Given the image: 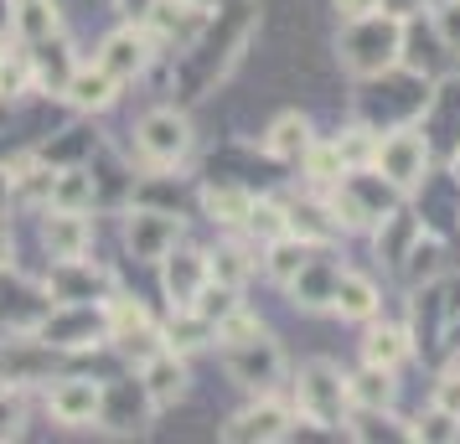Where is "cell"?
<instances>
[{
	"mask_svg": "<svg viewBox=\"0 0 460 444\" xmlns=\"http://www.w3.org/2000/svg\"><path fill=\"white\" fill-rule=\"evenodd\" d=\"M377 0H336V16L341 22H362V16H373Z\"/></svg>",
	"mask_w": 460,
	"mask_h": 444,
	"instance_id": "obj_48",
	"label": "cell"
},
{
	"mask_svg": "<svg viewBox=\"0 0 460 444\" xmlns=\"http://www.w3.org/2000/svg\"><path fill=\"white\" fill-rule=\"evenodd\" d=\"M377 284L367 274H352V269H341V279H336V295H332V310L341 320H373L377 316Z\"/></svg>",
	"mask_w": 460,
	"mask_h": 444,
	"instance_id": "obj_23",
	"label": "cell"
},
{
	"mask_svg": "<svg viewBox=\"0 0 460 444\" xmlns=\"http://www.w3.org/2000/svg\"><path fill=\"white\" fill-rule=\"evenodd\" d=\"M419 233H424V228H419L414 217H409L403 207H394L383 222H377V254L398 269V264H403V254H409V243H414Z\"/></svg>",
	"mask_w": 460,
	"mask_h": 444,
	"instance_id": "obj_31",
	"label": "cell"
},
{
	"mask_svg": "<svg viewBox=\"0 0 460 444\" xmlns=\"http://www.w3.org/2000/svg\"><path fill=\"white\" fill-rule=\"evenodd\" d=\"M336 279H341V264H336V258H326L321 248H315V254L300 264V274H295L285 290L295 295V305H300V310H332Z\"/></svg>",
	"mask_w": 460,
	"mask_h": 444,
	"instance_id": "obj_17",
	"label": "cell"
},
{
	"mask_svg": "<svg viewBox=\"0 0 460 444\" xmlns=\"http://www.w3.org/2000/svg\"><path fill=\"white\" fill-rule=\"evenodd\" d=\"M259 331H264V326H259V316H249V310L238 305L233 316L217 320V346H238V341H253Z\"/></svg>",
	"mask_w": 460,
	"mask_h": 444,
	"instance_id": "obj_43",
	"label": "cell"
},
{
	"mask_svg": "<svg viewBox=\"0 0 460 444\" xmlns=\"http://www.w3.org/2000/svg\"><path fill=\"white\" fill-rule=\"evenodd\" d=\"M140 382H146V393H150L155 408L181 403V398H187V361H181V352L161 346L150 361H140Z\"/></svg>",
	"mask_w": 460,
	"mask_h": 444,
	"instance_id": "obj_19",
	"label": "cell"
},
{
	"mask_svg": "<svg viewBox=\"0 0 460 444\" xmlns=\"http://www.w3.org/2000/svg\"><path fill=\"white\" fill-rule=\"evenodd\" d=\"M176 243H181V217H176V212L135 207L125 217V248L140 258V264H161Z\"/></svg>",
	"mask_w": 460,
	"mask_h": 444,
	"instance_id": "obj_9",
	"label": "cell"
},
{
	"mask_svg": "<svg viewBox=\"0 0 460 444\" xmlns=\"http://www.w3.org/2000/svg\"><path fill=\"white\" fill-rule=\"evenodd\" d=\"M47 290L52 300H73V305H104L114 295V274L99 269V264H84V258H58L52 274H47Z\"/></svg>",
	"mask_w": 460,
	"mask_h": 444,
	"instance_id": "obj_12",
	"label": "cell"
},
{
	"mask_svg": "<svg viewBox=\"0 0 460 444\" xmlns=\"http://www.w3.org/2000/svg\"><path fill=\"white\" fill-rule=\"evenodd\" d=\"M16 264V238H11V228L0 222V269H11Z\"/></svg>",
	"mask_w": 460,
	"mask_h": 444,
	"instance_id": "obj_51",
	"label": "cell"
},
{
	"mask_svg": "<svg viewBox=\"0 0 460 444\" xmlns=\"http://www.w3.org/2000/svg\"><path fill=\"white\" fill-rule=\"evenodd\" d=\"M270 248V258H264V269H270V279L274 284H290L295 274H300V264L321 248V243H305V238H295V233H285V238H274V243H264Z\"/></svg>",
	"mask_w": 460,
	"mask_h": 444,
	"instance_id": "obj_29",
	"label": "cell"
},
{
	"mask_svg": "<svg viewBox=\"0 0 460 444\" xmlns=\"http://www.w3.org/2000/svg\"><path fill=\"white\" fill-rule=\"evenodd\" d=\"M347 434L362 444L373 440H409V423L394 419V408H357V414H347Z\"/></svg>",
	"mask_w": 460,
	"mask_h": 444,
	"instance_id": "obj_30",
	"label": "cell"
},
{
	"mask_svg": "<svg viewBox=\"0 0 460 444\" xmlns=\"http://www.w3.org/2000/svg\"><path fill=\"white\" fill-rule=\"evenodd\" d=\"M409 440H424V444H456L460 440V419L456 414H445V408H424L414 423H409Z\"/></svg>",
	"mask_w": 460,
	"mask_h": 444,
	"instance_id": "obj_38",
	"label": "cell"
},
{
	"mask_svg": "<svg viewBox=\"0 0 460 444\" xmlns=\"http://www.w3.org/2000/svg\"><path fill=\"white\" fill-rule=\"evenodd\" d=\"M238 305H243V300H238V284H217V279H208V284L197 290V300H191V310H197L202 320H212V326H217L223 316H233Z\"/></svg>",
	"mask_w": 460,
	"mask_h": 444,
	"instance_id": "obj_39",
	"label": "cell"
},
{
	"mask_svg": "<svg viewBox=\"0 0 460 444\" xmlns=\"http://www.w3.org/2000/svg\"><path fill=\"white\" fill-rule=\"evenodd\" d=\"M150 414H155V403H150L140 378L104 382V408H99V423H104V429H114V434H140Z\"/></svg>",
	"mask_w": 460,
	"mask_h": 444,
	"instance_id": "obj_14",
	"label": "cell"
},
{
	"mask_svg": "<svg viewBox=\"0 0 460 444\" xmlns=\"http://www.w3.org/2000/svg\"><path fill=\"white\" fill-rule=\"evenodd\" d=\"M99 408H104V382L93 378H58L47 387V414L58 423H73V429L99 423Z\"/></svg>",
	"mask_w": 460,
	"mask_h": 444,
	"instance_id": "obj_13",
	"label": "cell"
},
{
	"mask_svg": "<svg viewBox=\"0 0 460 444\" xmlns=\"http://www.w3.org/2000/svg\"><path fill=\"white\" fill-rule=\"evenodd\" d=\"M300 166H305V176H311L315 187H336V181L347 176V161H341L336 140L332 145H326V140H311V150L300 155Z\"/></svg>",
	"mask_w": 460,
	"mask_h": 444,
	"instance_id": "obj_37",
	"label": "cell"
},
{
	"mask_svg": "<svg viewBox=\"0 0 460 444\" xmlns=\"http://www.w3.org/2000/svg\"><path fill=\"white\" fill-rule=\"evenodd\" d=\"M450 176H456V187H460V145H456V155H450Z\"/></svg>",
	"mask_w": 460,
	"mask_h": 444,
	"instance_id": "obj_52",
	"label": "cell"
},
{
	"mask_svg": "<svg viewBox=\"0 0 460 444\" xmlns=\"http://www.w3.org/2000/svg\"><path fill=\"white\" fill-rule=\"evenodd\" d=\"M5 52H11V47H5V42H0V57H5Z\"/></svg>",
	"mask_w": 460,
	"mask_h": 444,
	"instance_id": "obj_54",
	"label": "cell"
},
{
	"mask_svg": "<svg viewBox=\"0 0 460 444\" xmlns=\"http://www.w3.org/2000/svg\"><path fill=\"white\" fill-rule=\"evenodd\" d=\"M135 145H140L150 170L181 166L191 155V119L181 109H150L146 119H140V129H135Z\"/></svg>",
	"mask_w": 460,
	"mask_h": 444,
	"instance_id": "obj_6",
	"label": "cell"
},
{
	"mask_svg": "<svg viewBox=\"0 0 460 444\" xmlns=\"http://www.w3.org/2000/svg\"><path fill=\"white\" fill-rule=\"evenodd\" d=\"M398 269H403V279H409L414 290H429V284L445 279V269H450V264H445V243L429 238V233H419L414 243H409V254H403Z\"/></svg>",
	"mask_w": 460,
	"mask_h": 444,
	"instance_id": "obj_24",
	"label": "cell"
},
{
	"mask_svg": "<svg viewBox=\"0 0 460 444\" xmlns=\"http://www.w3.org/2000/svg\"><path fill=\"white\" fill-rule=\"evenodd\" d=\"M311 119L305 114H279L270 125V135H264V150H270L274 161H300L305 150H311Z\"/></svg>",
	"mask_w": 460,
	"mask_h": 444,
	"instance_id": "obj_25",
	"label": "cell"
},
{
	"mask_svg": "<svg viewBox=\"0 0 460 444\" xmlns=\"http://www.w3.org/2000/svg\"><path fill=\"white\" fill-rule=\"evenodd\" d=\"M52 207H73V212H88L93 207V176L84 166H58L52 170V191H47Z\"/></svg>",
	"mask_w": 460,
	"mask_h": 444,
	"instance_id": "obj_27",
	"label": "cell"
},
{
	"mask_svg": "<svg viewBox=\"0 0 460 444\" xmlns=\"http://www.w3.org/2000/svg\"><path fill=\"white\" fill-rule=\"evenodd\" d=\"M290 429H295V414L274 393H264V398H253L243 414H233L223 423V440L228 444H279V440H290Z\"/></svg>",
	"mask_w": 460,
	"mask_h": 444,
	"instance_id": "obj_10",
	"label": "cell"
},
{
	"mask_svg": "<svg viewBox=\"0 0 460 444\" xmlns=\"http://www.w3.org/2000/svg\"><path fill=\"white\" fill-rule=\"evenodd\" d=\"M31 336H42L52 352H88V346H99V341L109 336L104 305H73V300H52L47 320L31 331Z\"/></svg>",
	"mask_w": 460,
	"mask_h": 444,
	"instance_id": "obj_5",
	"label": "cell"
},
{
	"mask_svg": "<svg viewBox=\"0 0 460 444\" xmlns=\"http://www.w3.org/2000/svg\"><path fill=\"white\" fill-rule=\"evenodd\" d=\"M336 63L347 67L352 78H383L403 63V22L394 16H362V22H341V37H336Z\"/></svg>",
	"mask_w": 460,
	"mask_h": 444,
	"instance_id": "obj_1",
	"label": "cell"
},
{
	"mask_svg": "<svg viewBox=\"0 0 460 444\" xmlns=\"http://www.w3.org/2000/svg\"><path fill=\"white\" fill-rule=\"evenodd\" d=\"M259 248H243V243H223L217 254H208V279H217V284H238L243 290V279H249L253 269V258Z\"/></svg>",
	"mask_w": 460,
	"mask_h": 444,
	"instance_id": "obj_36",
	"label": "cell"
},
{
	"mask_svg": "<svg viewBox=\"0 0 460 444\" xmlns=\"http://www.w3.org/2000/svg\"><path fill=\"white\" fill-rule=\"evenodd\" d=\"M16 37H22L26 47L42 42V37H52V31H63V22H58V0H16Z\"/></svg>",
	"mask_w": 460,
	"mask_h": 444,
	"instance_id": "obj_32",
	"label": "cell"
},
{
	"mask_svg": "<svg viewBox=\"0 0 460 444\" xmlns=\"http://www.w3.org/2000/svg\"><path fill=\"white\" fill-rule=\"evenodd\" d=\"M109 341H114V346H119V357L135 361V367H140V361H150L161 346H166V336L155 331V320H150V326H135V331H119V336H109Z\"/></svg>",
	"mask_w": 460,
	"mask_h": 444,
	"instance_id": "obj_40",
	"label": "cell"
},
{
	"mask_svg": "<svg viewBox=\"0 0 460 444\" xmlns=\"http://www.w3.org/2000/svg\"><path fill=\"white\" fill-rule=\"evenodd\" d=\"M47 310H52V290H47V284L22 279L16 274V264L0 269V331H11V336H31V331L47 320Z\"/></svg>",
	"mask_w": 460,
	"mask_h": 444,
	"instance_id": "obj_8",
	"label": "cell"
},
{
	"mask_svg": "<svg viewBox=\"0 0 460 444\" xmlns=\"http://www.w3.org/2000/svg\"><path fill=\"white\" fill-rule=\"evenodd\" d=\"M42 243L52 258H84L88 243H93V222L73 207H52L42 217Z\"/></svg>",
	"mask_w": 460,
	"mask_h": 444,
	"instance_id": "obj_18",
	"label": "cell"
},
{
	"mask_svg": "<svg viewBox=\"0 0 460 444\" xmlns=\"http://www.w3.org/2000/svg\"><path fill=\"white\" fill-rule=\"evenodd\" d=\"M373 145H377V135H373L367 125H352L341 140H336L341 161H347V170H352V166H367V161H373Z\"/></svg>",
	"mask_w": 460,
	"mask_h": 444,
	"instance_id": "obj_42",
	"label": "cell"
},
{
	"mask_svg": "<svg viewBox=\"0 0 460 444\" xmlns=\"http://www.w3.org/2000/svg\"><path fill=\"white\" fill-rule=\"evenodd\" d=\"M429 403L460 419V357H456V367H450V372H445V378L435 382V398H429Z\"/></svg>",
	"mask_w": 460,
	"mask_h": 444,
	"instance_id": "obj_46",
	"label": "cell"
},
{
	"mask_svg": "<svg viewBox=\"0 0 460 444\" xmlns=\"http://www.w3.org/2000/svg\"><path fill=\"white\" fill-rule=\"evenodd\" d=\"M414 352V336L403 331V326H367V336H362V361L367 367H388L398 372L403 361Z\"/></svg>",
	"mask_w": 460,
	"mask_h": 444,
	"instance_id": "obj_22",
	"label": "cell"
},
{
	"mask_svg": "<svg viewBox=\"0 0 460 444\" xmlns=\"http://www.w3.org/2000/svg\"><path fill=\"white\" fill-rule=\"evenodd\" d=\"M150 57H155V37H150L140 22H129V26H119L114 37H104V47H99V57H93V63L104 67L109 78L135 83V78L150 67Z\"/></svg>",
	"mask_w": 460,
	"mask_h": 444,
	"instance_id": "obj_11",
	"label": "cell"
},
{
	"mask_svg": "<svg viewBox=\"0 0 460 444\" xmlns=\"http://www.w3.org/2000/svg\"><path fill=\"white\" fill-rule=\"evenodd\" d=\"M285 212H290V233L305 238V243H326L336 233L332 207H321V202H290Z\"/></svg>",
	"mask_w": 460,
	"mask_h": 444,
	"instance_id": "obj_35",
	"label": "cell"
},
{
	"mask_svg": "<svg viewBox=\"0 0 460 444\" xmlns=\"http://www.w3.org/2000/svg\"><path fill=\"white\" fill-rule=\"evenodd\" d=\"M114 5H119V16H125V22H146V11L155 5V0H114Z\"/></svg>",
	"mask_w": 460,
	"mask_h": 444,
	"instance_id": "obj_49",
	"label": "cell"
},
{
	"mask_svg": "<svg viewBox=\"0 0 460 444\" xmlns=\"http://www.w3.org/2000/svg\"><path fill=\"white\" fill-rule=\"evenodd\" d=\"M347 398H352V408H394L398 382L388 367H362L357 378H347Z\"/></svg>",
	"mask_w": 460,
	"mask_h": 444,
	"instance_id": "obj_26",
	"label": "cell"
},
{
	"mask_svg": "<svg viewBox=\"0 0 460 444\" xmlns=\"http://www.w3.org/2000/svg\"><path fill=\"white\" fill-rule=\"evenodd\" d=\"M22 429H26V403H22V393H16L11 382H0V444L22 440Z\"/></svg>",
	"mask_w": 460,
	"mask_h": 444,
	"instance_id": "obj_41",
	"label": "cell"
},
{
	"mask_svg": "<svg viewBox=\"0 0 460 444\" xmlns=\"http://www.w3.org/2000/svg\"><path fill=\"white\" fill-rule=\"evenodd\" d=\"M26 57H31V83L47 88V93H63L67 78H73V47L63 42V31H52V37H42V42L26 47Z\"/></svg>",
	"mask_w": 460,
	"mask_h": 444,
	"instance_id": "obj_20",
	"label": "cell"
},
{
	"mask_svg": "<svg viewBox=\"0 0 460 444\" xmlns=\"http://www.w3.org/2000/svg\"><path fill=\"white\" fill-rule=\"evenodd\" d=\"M377 11H383V16H394V22H414L419 11H424V0H377Z\"/></svg>",
	"mask_w": 460,
	"mask_h": 444,
	"instance_id": "obj_47",
	"label": "cell"
},
{
	"mask_svg": "<svg viewBox=\"0 0 460 444\" xmlns=\"http://www.w3.org/2000/svg\"><path fill=\"white\" fill-rule=\"evenodd\" d=\"M435 37H439L445 52H456V57H460V0L435 5Z\"/></svg>",
	"mask_w": 460,
	"mask_h": 444,
	"instance_id": "obj_45",
	"label": "cell"
},
{
	"mask_svg": "<svg viewBox=\"0 0 460 444\" xmlns=\"http://www.w3.org/2000/svg\"><path fill=\"white\" fill-rule=\"evenodd\" d=\"M11 202H16V181H11V166H0V217L11 212Z\"/></svg>",
	"mask_w": 460,
	"mask_h": 444,
	"instance_id": "obj_50",
	"label": "cell"
},
{
	"mask_svg": "<svg viewBox=\"0 0 460 444\" xmlns=\"http://www.w3.org/2000/svg\"><path fill=\"white\" fill-rule=\"evenodd\" d=\"M197 5H208V11H217V5H223V0H197Z\"/></svg>",
	"mask_w": 460,
	"mask_h": 444,
	"instance_id": "obj_53",
	"label": "cell"
},
{
	"mask_svg": "<svg viewBox=\"0 0 460 444\" xmlns=\"http://www.w3.org/2000/svg\"><path fill=\"white\" fill-rule=\"evenodd\" d=\"M22 88H31V57L26 52H16V57L5 52L0 57V99H16Z\"/></svg>",
	"mask_w": 460,
	"mask_h": 444,
	"instance_id": "obj_44",
	"label": "cell"
},
{
	"mask_svg": "<svg viewBox=\"0 0 460 444\" xmlns=\"http://www.w3.org/2000/svg\"><path fill=\"white\" fill-rule=\"evenodd\" d=\"M398 196H403V191H398L394 181H383L373 166H352L332 187V202H326V207H332L336 228L362 233V228H377V222L398 207Z\"/></svg>",
	"mask_w": 460,
	"mask_h": 444,
	"instance_id": "obj_2",
	"label": "cell"
},
{
	"mask_svg": "<svg viewBox=\"0 0 460 444\" xmlns=\"http://www.w3.org/2000/svg\"><path fill=\"white\" fill-rule=\"evenodd\" d=\"M223 361H228V378L238 382L243 393H253V398H264V393H274V387L285 382V352H279L264 331L253 341L223 346Z\"/></svg>",
	"mask_w": 460,
	"mask_h": 444,
	"instance_id": "obj_7",
	"label": "cell"
},
{
	"mask_svg": "<svg viewBox=\"0 0 460 444\" xmlns=\"http://www.w3.org/2000/svg\"><path fill=\"white\" fill-rule=\"evenodd\" d=\"M63 99L73 109H109L114 99H119V78H109L104 67H73V78H67Z\"/></svg>",
	"mask_w": 460,
	"mask_h": 444,
	"instance_id": "obj_21",
	"label": "cell"
},
{
	"mask_svg": "<svg viewBox=\"0 0 460 444\" xmlns=\"http://www.w3.org/2000/svg\"><path fill=\"white\" fill-rule=\"evenodd\" d=\"M295 414L305 423H321V429H341L347 414H352V398H347V378L336 361H305L295 372Z\"/></svg>",
	"mask_w": 460,
	"mask_h": 444,
	"instance_id": "obj_3",
	"label": "cell"
},
{
	"mask_svg": "<svg viewBox=\"0 0 460 444\" xmlns=\"http://www.w3.org/2000/svg\"><path fill=\"white\" fill-rule=\"evenodd\" d=\"M202 207H208V217L217 222V228H243V217H249V207H253V191L223 181V187L202 191Z\"/></svg>",
	"mask_w": 460,
	"mask_h": 444,
	"instance_id": "obj_28",
	"label": "cell"
},
{
	"mask_svg": "<svg viewBox=\"0 0 460 444\" xmlns=\"http://www.w3.org/2000/svg\"><path fill=\"white\" fill-rule=\"evenodd\" d=\"M58 357L63 352H52L42 336L37 341H5L0 346V382H47L52 372H58Z\"/></svg>",
	"mask_w": 460,
	"mask_h": 444,
	"instance_id": "obj_16",
	"label": "cell"
},
{
	"mask_svg": "<svg viewBox=\"0 0 460 444\" xmlns=\"http://www.w3.org/2000/svg\"><path fill=\"white\" fill-rule=\"evenodd\" d=\"M161 336H166L171 352H181V357H187V352H202V346H212V341H217V326H212V320H202L197 310H176V320H171Z\"/></svg>",
	"mask_w": 460,
	"mask_h": 444,
	"instance_id": "obj_33",
	"label": "cell"
},
{
	"mask_svg": "<svg viewBox=\"0 0 460 444\" xmlns=\"http://www.w3.org/2000/svg\"><path fill=\"white\" fill-rule=\"evenodd\" d=\"M243 228L253 233V243L264 248V243H274V238L290 233V212H285V202H264V196H253L249 217H243Z\"/></svg>",
	"mask_w": 460,
	"mask_h": 444,
	"instance_id": "obj_34",
	"label": "cell"
},
{
	"mask_svg": "<svg viewBox=\"0 0 460 444\" xmlns=\"http://www.w3.org/2000/svg\"><path fill=\"white\" fill-rule=\"evenodd\" d=\"M367 166H373L383 181H394L398 191H414L419 181L429 176V135L414 129V125H398V129H388V135H377Z\"/></svg>",
	"mask_w": 460,
	"mask_h": 444,
	"instance_id": "obj_4",
	"label": "cell"
},
{
	"mask_svg": "<svg viewBox=\"0 0 460 444\" xmlns=\"http://www.w3.org/2000/svg\"><path fill=\"white\" fill-rule=\"evenodd\" d=\"M161 269H166V300L171 310H191V300H197V290L208 284V254L202 248H187V243H176L166 258H161Z\"/></svg>",
	"mask_w": 460,
	"mask_h": 444,
	"instance_id": "obj_15",
	"label": "cell"
}]
</instances>
